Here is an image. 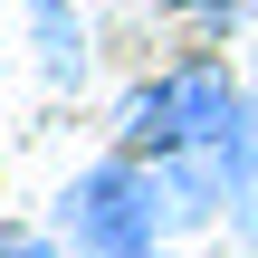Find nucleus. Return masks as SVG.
<instances>
[{
	"instance_id": "f257e3e1",
	"label": "nucleus",
	"mask_w": 258,
	"mask_h": 258,
	"mask_svg": "<svg viewBox=\"0 0 258 258\" xmlns=\"http://www.w3.org/2000/svg\"><path fill=\"white\" fill-rule=\"evenodd\" d=\"M57 230H67L86 258H134V249H153V239L172 230L163 163H144V153H115V163L77 172V182H67V201H57Z\"/></svg>"
},
{
	"instance_id": "f03ea898",
	"label": "nucleus",
	"mask_w": 258,
	"mask_h": 258,
	"mask_svg": "<svg viewBox=\"0 0 258 258\" xmlns=\"http://www.w3.org/2000/svg\"><path fill=\"white\" fill-rule=\"evenodd\" d=\"M239 115V86H230V67L220 57H182V67H163V77H144L134 96H124V153H201L220 124Z\"/></svg>"
},
{
	"instance_id": "7ed1b4c3",
	"label": "nucleus",
	"mask_w": 258,
	"mask_h": 258,
	"mask_svg": "<svg viewBox=\"0 0 258 258\" xmlns=\"http://www.w3.org/2000/svg\"><path fill=\"white\" fill-rule=\"evenodd\" d=\"M201 163H211V182H220V201H239L258 211V96H239V115L201 144Z\"/></svg>"
},
{
	"instance_id": "20e7f679",
	"label": "nucleus",
	"mask_w": 258,
	"mask_h": 258,
	"mask_svg": "<svg viewBox=\"0 0 258 258\" xmlns=\"http://www.w3.org/2000/svg\"><path fill=\"white\" fill-rule=\"evenodd\" d=\"M38 48H48V77H86V38H77L48 0H38Z\"/></svg>"
},
{
	"instance_id": "39448f33",
	"label": "nucleus",
	"mask_w": 258,
	"mask_h": 258,
	"mask_svg": "<svg viewBox=\"0 0 258 258\" xmlns=\"http://www.w3.org/2000/svg\"><path fill=\"white\" fill-rule=\"evenodd\" d=\"M163 10H191V19H239V10H258V0H163Z\"/></svg>"
},
{
	"instance_id": "423d86ee",
	"label": "nucleus",
	"mask_w": 258,
	"mask_h": 258,
	"mask_svg": "<svg viewBox=\"0 0 258 258\" xmlns=\"http://www.w3.org/2000/svg\"><path fill=\"white\" fill-rule=\"evenodd\" d=\"M0 258H57V249H48L38 230H10V239H0Z\"/></svg>"
},
{
	"instance_id": "0eeeda50",
	"label": "nucleus",
	"mask_w": 258,
	"mask_h": 258,
	"mask_svg": "<svg viewBox=\"0 0 258 258\" xmlns=\"http://www.w3.org/2000/svg\"><path fill=\"white\" fill-rule=\"evenodd\" d=\"M134 258H163V249H134Z\"/></svg>"
}]
</instances>
